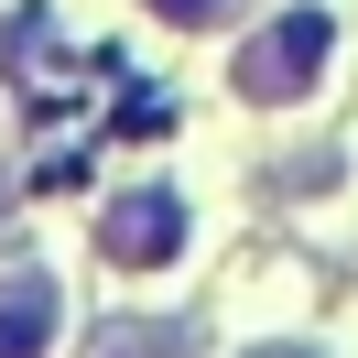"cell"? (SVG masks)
Listing matches in <instances>:
<instances>
[{
    "mask_svg": "<svg viewBox=\"0 0 358 358\" xmlns=\"http://www.w3.org/2000/svg\"><path fill=\"white\" fill-rule=\"evenodd\" d=\"M98 250H109L120 271H152L185 250V196L174 185H131V196H109V217H98Z\"/></svg>",
    "mask_w": 358,
    "mask_h": 358,
    "instance_id": "2",
    "label": "cell"
},
{
    "mask_svg": "<svg viewBox=\"0 0 358 358\" xmlns=\"http://www.w3.org/2000/svg\"><path fill=\"white\" fill-rule=\"evenodd\" d=\"M326 55H336V22H326V11H282V22L239 55V98H271V109H282V98H304L315 76H326Z\"/></svg>",
    "mask_w": 358,
    "mask_h": 358,
    "instance_id": "1",
    "label": "cell"
},
{
    "mask_svg": "<svg viewBox=\"0 0 358 358\" xmlns=\"http://www.w3.org/2000/svg\"><path fill=\"white\" fill-rule=\"evenodd\" d=\"M163 22H217V0H152Z\"/></svg>",
    "mask_w": 358,
    "mask_h": 358,
    "instance_id": "6",
    "label": "cell"
},
{
    "mask_svg": "<svg viewBox=\"0 0 358 358\" xmlns=\"http://www.w3.org/2000/svg\"><path fill=\"white\" fill-rule=\"evenodd\" d=\"M44 348H55V282L11 271L0 282V358H44Z\"/></svg>",
    "mask_w": 358,
    "mask_h": 358,
    "instance_id": "3",
    "label": "cell"
},
{
    "mask_svg": "<svg viewBox=\"0 0 358 358\" xmlns=\"http://www.w3.org/2000/svg\"><path fill=\"white\" fill-rule=\"evenodd\" d=\"M261 358H326V348H261Z\"/></svg>",
    "mask_w": 358,
    "mask_h": 358,
    "instance_id": "7",
    "label": "cell"
},
{
    "mask_svg": "<svg viewBox=\"0 0 358 358\" xmlns=\"http://www.w3.org/2000/svg\"><path fill=\"white\" fill-rule=\"evenodd\" d=\"M98 358H185V336H174V326H109Z\"/></svg>",
    "mask_w": 358,
    "mask_h": 358,
    "instance_id": "5",
    "label": "cell"
},
{
    "mask_svg": "<svg viewBox=\"0 0 358 358\" xmlns=\"http://www.w3.org/2000/svg\"><path fill=\"white\" fill-rule=\"evenodd\" d=\"M44 55H55L44 11H11V22H0V76H11V66H44Z\"/></svg>",
    "mask_w": 358,
    "mask_h": 358,
    "instance_id": "4",
    "label": "cell"
}]
</instances>
